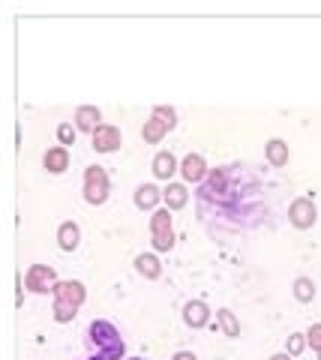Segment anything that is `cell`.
<instances>
[{
	"label": "cell",
	"mask_w": 321,
	"mask_h": 360,
	"mask_svg": "<svg viewBox=\"0 0 321 360\" xmlns=\"http://www.w3.org/2000/svg\"><path fill=\"white\" fill-rule=\"evenodd\" d=\"M85 346L90 355H100L105 360H123V351H126V346L120 339V330L111 322H105V318H96V322L87 324Z\"/></svg>",
	"instance_id": "cell-1"
},
{
	"label": "cell",
	"mask_w": 321,
	"mask_h": 360,
	"mask_svg": "<svg viewBox=\"0 0 321 360\" xmlns=\"http://www.w3.org/2000/svg\"><path fill=\"white\" fill-rule=\"evenodd\" d=\"M109 190H111V183H109V175H105V168L100 166H90L85 171V201L87 204H105V199H109Z\"/></svg>",
	"instance_id": "cell-2"
},
{
	"label": "cell",
	"mask_w": 321,
	"mask_h": 360,
	"mask_svg": "<svg viewBox=\"0 0 321 360\" xmlns=\"http://www.w3.org/2000/svg\"><path fill=\"white\" fill-rule=\"evenodd\" d=\"M151 234H153V247L159 252H168L175 247V232H171V216L168 210H156L151 216Z\"/></svg>",
	"instance_id": "cell-3"
},
{
	"label": "cell",
	"mask_w": 321,
	"mask_h": 360,
	"mask_svg": "<svg viewBox=\"0 0 321 360\" xmlns=\"http://www.w3.org/2000/svg\"><path fill=\"white\" fill-rule=\"evenodd\" d=\"M24 285H27L34 294H48V291H54V285H57V273H54V267H48V265H34L24 273Z\"/></svg>",
	"instance_id": "cell-4"
},
{
	"label": "cell",
	"mask_w": 321,
	"mask_h": 360,
	"mask_svg": "<svg viewBox=\"0 0 321 360\" xmlns=\"http://www.w3.org/2000/svg\"><path fill=\"white\" fill-rule=\"evenodd\" d=\"M288 223L294 228H312L316 225V204L309 199H298L291 201V207H288Z\"/></svg>",
	"instance_id": "cell-5"
},
{
	"label": "cell",
	"mask_w": 321,
	"mask_h": 360,
	"mask_svg": "<svg viewBox=\"0 0 321 360\" xmlns=\"http://www.w3.org/2000/svg\"><path fill=\"white\" fill-rule=\"evenodd\" d=\"M123 144V135L118 126H100L93 133V150L96 153H114Z\"/></svg>",
	"instance_id": "cell-6"
},
{
	"label": "cell",
	"mask_w": 321,
	"mask_h": 360,
	"mask_svg": "<svg viewBox=\"0 0 321 360\" xmlns=\"http://www.w3.org/2000/svg\"><path fill=\"white\" fill-rule=\"evenodd\" d=\"M54 300H60V304H69V306H81L85 304V285L76 282V280H69V282H57L54 285Z\"/></svg>",
	"instance_id": "cell-7"
},
{
	"label": "cell",
	"mask_w": 321,
	"mask_h": 360,
	"mask_svg": "<svg viewBox=\"0 0 321 360\" xmlns=\"http://www.w3.org/2000/svg\"><path fill=\"white\" fill-rule=\"evenodd\" d=\"M184 322L189 324V327H204L210 322V309H208V304H201V300H189V304L184 306Z\"/></svg>",
	"instance_id": "cell-8"
},
{
	"label": "cell",
	"mask_w": 321,
	"mask_h": 360,
	"mask_svg": "<svg viewBox=\"0 0 321 360\" xmlns=\"http://www.w3.org/2000/svg\"><path fill=\"white\" fill-rule=\"evenodd\" d=\"M102 114L96 105H81V109L76 111V129H85V133H96L102 124Z\"/></svg>",
	"instance_id": "cell-9"
},
{
	"label": "cell",
	"mask_w": 321,
	"mask_h": 360,
	"mask_svg": "<svg viewBox=\"0 0 321 360\" xmlns=\"http://www.w3.org/2000/svg\"><path fill=\"white\" fill-rule=\"evenodd\" d=\"M43 166L52 171V175H63V171L69 168V150L67 147H52V150H45Z\"/></svg>",
	"instance_id": "cell-10"
},
{
	"label": "cell",
	"mask_w": 321,
	"mask_h": 360,
	"mask_svg": "<svg viewBox=\"0 0 321 360\" xmlns=\"http://www.w3.org/2000/svg\"><path fill=\"white\" fill-rule=\"evenodd\" d=\"M180 171H184V177L189 180V183H201V180L208 177V166H204V159L199 157V153H189V157L184 159V166H180Z\"/></svg>",
	"instance_id": "cell-11"
},
{
	"label": "cell",
	"mask_w": 321,
	"mask_h": 360,
	"mask_svg": "<svg viewBox=\"0 0 321 360\" xmlns=\"http://www.w3.org/2000/svg\"><path fill=\"white\" fill-rule=\"evenodd\" d=\"M57 243H60L63 252L78 249V243H81V228H78L76 223H63L60 228H57Z\"/></svg>",
	"instance_id": "cell-12"
},
{
	"label": "cell",
	"mask_w": 321,
	"mask_h": 360,
	"mask_svg": "<svg viewBox=\"0 0 321 360\" xmlns=\"http://www.w3.org/2000/svg\"><path fill=\"white\" fill-rule=\"evenodd\" d=\"M265 157H267V162L274 168H283L288 162V144L283 142V138H270L267 147H265Z\"/></svg>",
	"instance_id": "cell-13"
},
{
	"label": "cell",
	"mask_w": 321,
	"mask_h": 360,
	"mask_svg": "<svg viewBox=\"0 0 321 360\" xmlns=\"http://www.w3.org/2000/svg\"><path fill=\"white\" fill-rule=\"evenodd\" d=\"M159 199H162V192L153 183H142L135 190V207H142V210H153L159 204Z\"/></svg>",
	"instance_id": "cell-14"
},
{
	"label": "cell",
	"mask_w": 321,
	"mask_h": 360,
	"mask_svg": "<svg viewBox=\"0 0 321 360\" xmlns=\"http://www.w3.org/2000/svg\"><path fill=\"white\" fill-rule=\"evenodd\" d=\"M177 171V159H175V153H168V150H162V153H156L153 157V175L159 177V180H168L171 175Z\"/></svg>",
	"instance_id": "cell-15"
},
{
	"label": "cell",
	"mask_w": 321,
	"mask_h": 360,
	"mask_svg": "<svg viewBox=\"0 0 321 360\" xmlns=\"http://www.w3.org/2000/svg\"><path fill=\"white\" fill-rule=\"evenodd\" d=\"M135 270L144 276V280H159V273H162V267H159V261H156V256H147V252L135 256Z\"/></svg>",
	"instance_id": "cell-16"
},
{
	"label": "cell",
	"mask_w": 321,
	"mask_h": 360,
	"mask_svg": "<svg viewBox=\"0 0 321 360\" xmlns=\"http://www.w3.org/2000/svg\"><path fill=\"white\" fill-rule=\"evenodd\" d=\"M162 199H166L168 210H180V207H184V204L189 201V192H186L184 183H168V190L162 192Z\"/></svg>",
	"instance_id": "cell-17"
},
{
	"label": "cell",
	"mask_w": 321,
	"mask_h": 360,
	"mask_svg": "<svg viewBox=\"0 0 321 360\" xmlns=\"http://www.w3.org/2000/svg\"><path fill=\"white\" fill-rule=\"evenodd\" d=\"M166 133H168V126L162 124L159 117H151V120L144 124V129H142V135H144V142H147V144L162 142V135H166Z\"/></svg>",
	"instance_id": "cell-18"
},
{
	"label": "cell",
	"mask_w": 321,
	"mask_h": 360,
	"mask_svg": "<svg viewBox=\"0 0 321 360\" xmlns=\"http://www.w3.org/2000/svg\"><path fill=\"white\" fill-rule=\"evenodd\" d=\"M294 297H298L300 304H309V300L316 297V282H312L309 276H300V280L294 282Z\"/></svg>",
	"instance_id": "cell-19"
},
{
	"label": "cell",
	"mask_w": 321,
	"mask_h": 360,
	"mask_svg": "<svg viewBox=\"0 0 321 360\" xmlns=\"http://www.w3.org/2000/svg\"><path fill=\"white\" fill-rule=\"evenodd\" d=\"M219 324H222V330H225V337H241V324H237L232 309H219Z\"/></svg>",
	"instance_id": "cell-20"
},
{
	"label": "cell",
	"mask_w": 321,
	"mask_h": 360,
	"mask_svg": "<svg viewBox=\"0 0 321 360\" xmlns=\"http://www.w3.org/2000/svg\"><path fill=\"white\" fill-rule=\"evenodd\" d=\"M153 117H159L168 129H175V126H177V111L171 109V105H156V109H153Z\"/></svg>",
	"instance_id": "cell-21"
},
{
	"label": "cell",
	"mask_w": 321,
	"mask_h": 360,
	"mask_svg": "<svg viewBox=\"0 0 321 360\" xmlns=\"http://www.w3.org/2000/svg\"><path fill=\"white\" fill-rule=\"evenodd\" d=\"M76 313H78L76 306H69V304H60V300H54V318H57L60 324L72 322V318H76Z\"/></svg>",
	"instance_id": "cell-22"
},
{
	"label": "cell",
	"mask_w": 321,
	"mask_h": 360,
	"mask_svg": "<svg viewBox=\"0 0 321 360\" xmlns=\"http://www.w3.org/2000/svg\"><path fill=\"white\" fill-rule=\"evenodd\" d=\"M303 348H307V337H303V333H291V337H288V355L298 357Z\"/></svg>",
	"instance_id": "cell-23"
},
{
	"label": "cell",
	"mask_w": 321,
	"mask_h": 360,
	"mask_svg": "<svg viewBox=\"0 0 321 360\" xmlns=\"http://www.w3.org/2000/svg\"><path fill=\"white\" fill-rule=\"evenodd\" d=\"M57 138H60L63 147L76 144V126H72V124H60V126H57Z\"/></svg>",
	"instance_id": "cell-24"
},
{
	"label": "cell",
	"mask_w": 321,
	"mask_h": 360,
	"mask_svg": "<svg viewBox=\"0 0 321 360\" xmlns=\"http://www.w3.org/2000/svg\"><path fill=\"white\" fill-rule=\"evenodd\" d=\"M307 342H309V346L316 348V351H321V324H312V327H309Z\"/></svg>",
	"instance_id": "cell-25"
},
{
	"label": "cell",
	"mask_w": 321,
	"mask_h": 360,
	"mask_svg": "<svg viewBox=\"0 0 321 360\" xmlns=\"http://www.w3.org/2000/svg\"><path fill=\"white\" fill-rule=\"evenodd\" d=\"M171 360H199V357H195V351H177Z\"/></svg>",
	"instance_id": "cell-26"
},
{
	"label": "cell",
	"mask_w": 321,
	"mask_h": 360,
	"mask_svg": "<svg viewBox=\"0 0 321 360\" xmlns=\"http://www.w3.org/2000/svg\"><path fill=\"white\" fill-rule=\"evenodd\" d=\"M270 360H291V355H274Z\"/></svg>",
	"instance_id": "cell-27"
},
{
	"label": "cell",
	"mask_w": 321,
	"mask_h": 360,
	"mask_svg": "<svg viewBox=\"0 0 321 360\" xmlns=\"http://www.w3.org/2000/svg\"><path fill=\"white\" fill-rule=\"evenodd\" d=\"M129 360H144V357H129Z\"/></svg>",
	"instance_id": "cell-28"
},
{
	"label": "cell",
	"mask_w": 321,
	"mask_h": 360,
	"mask_svg": "<svg viewBox=\"0 0 321 360\" xmlns=\"http://www.w3.org/2000/svg\"><path fill=\"white\" fill-rule=\"evenodd\" d=\"M318 360H321V351H318Z\"/></svg>",
	"instance_id": "cell-29"
}]
</instances>
